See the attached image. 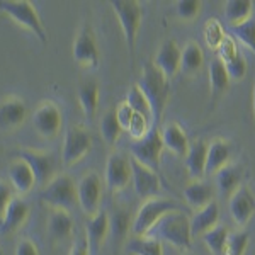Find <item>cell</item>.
Returning <instances> with one entry per match:
<instances>
[{
  "mask_svg": "<svg viewBox=\"0 0 255 255\" xmlns=\"http://www.w3.org/2000/svg\"><path fill=\"white\" fill-rule=\"evenodd\" d=\"M249 242H250V235L245 230L230 232L223 255H245L247 249H249Z\"/></svg>",
  "mask_w": 255,
  "mask_h": 255,
  "instance_id": "obj_38",
  "label": "cell"
},
{
  "mask_svg": "<svg viewBox=\"0 0 255 255\" xmlns=\"http://www.w3.org/2000/svg\"><path fill=\"white\" fill-rule=\"evenodd\" d=\"M204 63V53L197 43H187L182 48V56H180V72L192 75L199 72Z\"/></svg>",
  "mask_w": 255,
  "mask_h": 255,
  "instance_id": "obj_32",
  "label": "cell"
},
{
  "mask_svg": "<svg viewBox=\"0 0 255 255\" xmlns=\"http://www.w3.org/2000/svg\"><path fill=\"white\" fill-rule=\"evenodd\" d=\"M73 60L77 61L82 67L87 68H97L99 61H101V53H99V46H97V39L96 34H94L92 27L84 24L82 29L77 34L75 41H73Z\"/></svg>",
  "mask_w": 255,
  "mask_h": 255,
  "instance_id": "obj_11",
  "label": "cell"
},
{
  "mask_svg": "<svg viewBox=\"0 0 255 255\" xmlns=\"http://www.w3.org/2000/svg\"><path fill=\"white\" fill-rule=\"evenodd\" d=\"M0 12L22 26L24 29L31 31L41 43H48L46 27L41 20L34 3L29 0H0Z\"/></svg>",
  "mask_w": 255,
  "mask_h": 255,
  "instance_id": "obj_4",
  "label": "cell"
},
{
  "mask_svg": "<svg viewBox=\"0 0 255 255\" xmlns=\"http://www.w3.org/2000/svg\"><path fill=\"white\" fill-rule=\"evenodd\" d=\"M177 209H180L179 204L172 199H167V197H151V199H146L139 206L136 215L133 218L131 232H133L134 237H145L153 230V226L163 216L172 211H177Z\"/></svg>",
  "mask_w": 255,
  "mask_h": 255,
  "instance_id": "obj_5",
  "label": "cell"
},
{
  "mask_svg": "<svg viewBox=\"0 0 255 255\" xmlns=\"http://www.w3.org/2000/svg\"><path fill=\"white\" fill-rule=\"evenodd\" d=\"M180 56L182 49L179 48V44L174 39H167L155 55L153 65L170 80L180 72Z\"/></svg>",
  "mask_w": 255,
  "mask_h": 255,
  "instance_id": "obj_17",
  "label": "cell"
},
{
  "mask_svg": "<svg viewBox=\"0 0 255 255\" xmlns=\"http://www.w3.org/2000/svg\"><path fill=\"white\" fill-rule=\"evenodd\" d=\"M79 104L85 118H94L99 108V85L96 80H84L79 85Z\"/></svg>",
  "mask_w": 255,
  "mask_h": 255,
  "instance_id": "obj_28",
  "label": "cell"
},
{
  "mask_svg": "<svg viewBox=\"0 0 255 255\" xmlns=\"http://www.w3.org/2000/svg\"><path fill=\"white\" fill-rule=\"evenodd\" d=\"M111 232L109 225V213L99 211L94 216H90L85 223V242H87L89 252L92 255H97L101 250L102 244H104L106 237Z\"/></svg>",
  "mask_w": 255,
  "mask_h": 255,
  "instance_id": "obj_15",
  "label": "cell"
},
{
  "mask_svg": "<svg viewBox=\"0 0 255 255\" xmlns=\"http://www.w3.org/2000/svg\"><path fill=\"white\" fill-rule=\"evenodd\" d=\"M209 87H211V97L216 99L228 89L230 85V75L226 65L220 58H215L209 63Z\"/></svg>",
  "mask_w": 255,
  "mask_h": 255,
  "instance_id": "obj_29",
  "label": "cell"
},
{
  "mask_svg": "<svg viewBox=\"0 0 255 255\" xmlns=\"http://www.w3.org/2000/svg\"><path fill=\"white\" fill-rule=\"evenodd\" d=\"M116 114H118V119H119V125L123 126V129H128L134 118V111L129 108V104L125 101L116 108Z\"/></svg>",
  "mask_w": 255,
  "mask_h": 255,
  "instance_id": "obj_44",
  "label": "cell"
},
{
  "mask_svg": "<svg viewBox=\"0 0 255 255\" xmlns=\"http://www.w3.org/2000/svg\"><path fill=\"white\" fill-rule=\"evenodd\" d=\"M206 160H208V143L203 139L191 143L186 155V168L191 179L201 180L206 175Z\"/></svg>",
  "mask_w": 255,
  "mask_h": 255,
  "instance_id": "obj_23",
  "label": "cell"
},
{
  "mask_svg": "<svg viewBox=\"0 0 255 255\" xmlns=\"http://www.w3.org/2000/svg\"><path fill=\"white\" fill-rule=\"evenodd\" d=\"M233 153V146L226 139H213L208 143V160H206V175H216L225 165L230 163Z\"/></svg>",
  "mask_w": 255,
  "mask_h": 255,
  "instance_id": "obj_21",
  "label": "cell"
},
{
  "mask_svg": "<svg viewBox=\"0 0 255 255\" xmlns=\"http://www.w3.org/2000/svg\"><path fill=\"white\" fill-rule=\"evenodd\" d=\"M226 65V70H228L230 80H242L247 75V61L244 58V55H238L237 58H233L232 61H228Z\"/></svg>",
  "mask_w": 255,
  "mask_h": 255,
  "instance_id": "obj_42",
  "label": "cell"
},
{
  "mask_svg": "<svg viewBox=\"0 0 255 255\" xmlns=\"http://www.w3.org/2000/svg\"><path fill=\"white\" fill-rule=\"evenodd\" d=\"M109 225H111V233L116 238H125L128 232L131 230L133 220H131V213L126 209H114L109 215Z\"/></svg>",
  "mask_w": 255,
  "mask_h": 255,
  "instance_id": "obj_36",
  "label": "cell"
},
{
  "mask_svg": "<svg viewBox=\"0 0 255 255\" xmlns=\"http://www.w3.org/2000/svg\"><path fill=\"white\" fill-rule=\"evenodd\" d=\"M218 58H220L223 63H228V61H232L233 58H237L238 55H240V51H238L235 41L232 38H225L223 43L220 44V48H218Z\"/></svg>",
  "mask_w": 255,
  "mask_h": 255,
  "instance_id": "obj_43",
  "label": "cell"
},
{
  "mask_svg": "<svg viewBox=\"0 0 255 255\" xmlns=\"http://www.w3.org/2000/svg\"><path fill=\"white\" fill-rule=\"evenodd\" d=\"M9 180L10 187L14 189L17 194H27L36 186V177L32 174L31 167L27 165L24 160L15 158L9 165Z\"/></svg>",
  "mask_w": 255,
  "mask_h": 255,
  "instance_id": "obj_22",
  "label": "cell"
},
{
  "mask_svg": "<svg viewBox=\"0 0 255 255\" xmlns=\"http://www.w3.org/2000/svg\"><path fill=\"white\" fill-rule=\"evenodd\" d=\"M111 7H113L116 19L121 24L126 46L133 53L139 26H141V17H143L141 3L136 2V0H113Z\"/></svg>",
  "mask_w": 255,
  "mask_h": 255,
  "instance_id": "obj_6",
  "label": "cell"
},
{
  "mask_svg": "<svg viewBox=\"0 0 255 255\" xmlns=\"http://www.w3.org/2000/svg\"><path fill=\"white\" fill-rule=\"evenodd\" d=\"M228 235H230L228 228L223 225H218L213 230L204 233V235L201 237V240L204 242V245L208 247V250L213 255H223L226 242H228Z\"/></svg>",
  "mask_w": 255,
  "mask_h": 255,
  "instance_id": "obj_34",
  "label": "cell"
},
{
  "mask_svg": "<svg viewBox=\"0 0 255 255\" xmlns=\"http://www.w3.org/2000/svg\"><path fill=\"white\" fill-rule=\"evenodd\" d=\"M15 157L24 160L27 165L31 167L32 174L36 177V184L41 186L43 189L46 184L51 182V179L55 177V157L53 153L48 151H38V150H31V148H24V150L15 151Z\"/></svg>",
  "mask_w": 255,
  "mask_h": 255,
  "instance_id": "obj_10",
  "label": "cell"
},
{
  "mask_svg": "<svg viewBox=\"0 0 255 255\" xmlns=\"http://www.w3.org/2000/svg\"><path fill=\"white\" fill-rule=\"evenodd\" d=\"M151 126H153V123L150 121V119L139 116V114L134 113V118L133 121H131L129 128H128V133L131 134V138L133 139H141L148 131L151 129Z\"/></svg>",
  "mask_w": 255,
  "mask_h": 255,
  "instance_id": "obj_41",
  "label": "cell"
},
{
  "mask_svg": "<svg viewBox=\"0 0 255 255\" xmlns=\"http://www.w3.org/2000/svg\"><path fill=\"white\" fill-rule=\"evenodd\" d=\"M123 126L119 125V119L116 114V109H109L104 113L101 119V136L108 143L109 146H114L121 136Z\"/></svg>",
  "mask_w": 255,
  "mask_h": 255,
  "instance_id": "obj_33",
  "label": "cell"
},
{
  "mask_svg": "<svg viewBox=\"0 0 255 255\" xmlns=\"http://www.w3.org/2000/svg\"><path fill=\"white\" fill-rule=\"evenodd\" d=\"M218 194L225 199H230L244 182V167L238 163H228L215 175Z\"/></svg>",
  "mask_w": 255,
  "mask_h": 255,
  "instance_id": "obj_19",
  "label": "cell"
},
{
  "mask_svg": "<svg viewBox=\"0 0 255 255\" xmlns=\"http://www.w3.org/2000/svg\"><path fill=\"white\" fill-rule=\"evenodd\" d=\"M203 32H204V41H206V44L213 49L220 48V44L223 43L226 38L223 27H221V24L218 22L216 19H209L206 22V26H204Z\"/></svg>",
  "mask_w": 255,
  "mask_h": 255,
  "instance_id": "obj_39",
  "label": "cell"
},
{
  "mask_svg": "<svg viewBox=\"0 0 255 255\" xmlns=\"http://www.w3.org/2000/svg\"><path fill=\"white\" fill-rule=\"evenodd\" d=\"M162 134H160L158 126H151V129L141 139H133L129 145V151L133 158L151 170H160V157L163 150Z\"/></svg>",
  "mask_w": 255,
  "mask_h": 255,
  "instance_id": "obj_7",
  "label": "cell"
},
{
  "mask_svg": "<svg viewBox=\"0 0 255 255\" xmlns=\"http://www.w3.org/2000/svg\"><path fill=\"white\" fill-rule=\"evenodd\" d=\"M126 102L129 104V108L133 109L136 114H139V116H143V118H146V119H150V121L153 123L151 108H150L146 97L143 96V92L139 90L138 85H133V87H129V90H128V94H126Z\"/></svg>",
  "mask_w": 255,
  "mask_h": 255,
  "instance_id": "obj_35",
  "label": "cell"
},
{
  "mask_svg": "<svg viewBox=\"0 0 255 255\" xmlns=\"http://www.w3.org/2000/svg\"><path fill=\"white\" fill-rule=\"evenodd\" d=\"M160 134H162L163 146L168 148L177 157H186L191 143H189V138L186 131L182 129V126L177 125V123H167L160 129Z\"/></svg>",
  "mask_w": 255,
  "mask_h": 255,
  "instance_id": "obj_24",
  "label": "cell"
},
{
  "mask_svg": "<svg viewBox=\"0 0 255 255\" xmlns=\"http://www.w3.org/2000/svg\"><path fill=\"white\" fill-rule=\"evenodd\" d=\"M184 197L191 208L201 209L215 201V187L206 180H194L184 189Z\"/></svg>",
  "mask_w": 255,
  "mask_h": 255,
  "instance_id": "obj_27",
  "label": "cell"
},
{
  "mask_svg": "<svg viewBox=\"0 0 255 255\" xmlns=\"http://www.w3.org/2000/svg\"><path fill=\"white\" fill-rule=\"evenodd\" d=\"M39 197L51 209L72 211L75 206H79L77 182L68 174H56L51 182L41 189Z\"/></svg>",
  "mask_w": 255,
  "mask_h": 255,
  "instance_id": "obj_3",
  "label": "cell"
},
{
  "mask_svg": "<svg viewBox=\"0 0 255 255\" xmlns=\"http://www.w3.org/2000/svg\"><path fill=\"white\" fill-rule=\"evenodd\" d=\"M77 194H79V206L85 215L94 216L99 213L102 196V180L96 172H87L82 175L77 184Z\"/></svg>",
  "mask_w": 255,
  "mask_h": 255,
  "instance_id": "obj_12",
  "label": "cell"
},
{
  "mask_svg": "<svg viewBox=\"0 0 255 255\" xmlns=\"http://www.w3.org/2000/svg\"><path fill=\"white\" fill-rule=\"evenodd\" d=\"M148 235L158 238L160 242L177 247V249L189 250L192 245V233H191V218L182 209L168 213L153 226Z\"/></svg>",
  "mask_w": 255,
  "mask_h": 255,
  "instance_id": "obj_2",
  "label": "cell"
},
{
  "mask_svg": "<svg viewBox=\"0 0 255 255\" xmlns=\"http://www.w3.org/2000/svg\"><path fill=\"white\" fill-rule=\"evenodd\" d=\"M27 218H29V204L19 197H14L0 220V233L10 235V233L17 232L20 226L26 223Z\"/></svg>",
  "mask_w": 255,
  "mask_h": 255,
  "instance_id": "obj_20",
  "label": "cell"
},
{
  "mask_svg": "<svg viewBox=\"0 0 255 255\" xmlns=\"http://www.w3.org/2000/svg\"><path fill=\"white\" fill-rule=\"evenodd\" d=\"M131 170H133V179L131 180H133V187L138 197L146 201L151 199V197L160 196L162 184H160L158 172L141 165L134 158H131Z\"/></svg>",
  "mask_w": 255,
  "mask_h": 255,
  "instance_id": "obj_14",
  "label": "cell"
},
{
  "mask_svg": "<svg viewBox=\"0 0 255 255\" xmlns=\"http://www.w3.org/2000/svg\"><path fill=\"white\" fill-rule=\"evenodd\" d=\"M70 255H90L89 252V247H87V242H80V244H75L70 250Z\"/></svg>",
  "mask_w": 255,
  "mask_h": 255,
  "instance_id": "obj_47",
  "label": "cell"
},
{
  "mask_svg": "<svg viewBox=\"0 0 255 255\" xmlns=\"http://www.w3.org/2000/svg\"><path fill=\"white\" fill-rule=\"evenodd\" d=\"M106 186L111 192H119L129 186L133 179L131 158L121 153H111L106 162Z\"/></svg>",
  "mask_w": 255,
  "mask_h": 255,
  "instance_id": "obj_13",
  "label": "cell"
},
{
  "mask_svg": "<svg viewBox=\"0 0 255 255\" xmlns=\"http://www.w3.org/2000/svg\"><path fill=\"white\" fill-rule=\"evenodd\" d=\"M73 233V218L70 211L63 209H51L48 216V235L53 240L60 242L70 238Z\"/></svg>",
  "mask_w": 255,
  "mask_h": 255,
  "instance_id": "obj_26",
  "label": "cell"
},
{
  "mask_svg": "<svg viewBox=\"0 0 255 255\" xmlns=\"http://www.w3.org/2000/svg\"><path fill=\"white\" fill-rule=\"evenodd\" d=\"M230 31H232V34L235 36L242 44H245L255 56V17H250L249 20H245V22L232 26Z\"/></svg>",
  "mask_w": 255,
  "mask_h": 255,
  "instance_id": "obj_37",
  "label": "cell"
},
{
  "mask_svg": "<svg viewBox=\"0 0 255 255\" xmlns=\"http://www.w3.org/2000/svg\"><path fill=\"white\" fill-rule=\"evenodd\" d=\"M61 125H63L61 111L53 101H44L32 113V126H34L36 133L44 139H53L58 136Z\"/></svg>",
  "mask_w": 255,
  "mask_h": 255,
  "instance_id": "obj_9",
  "label": "cell"
},
{
  "mask_svg": "<svg viewBox=\"0 0 255 255\" xmlns=\"http://www.w3.org/2000/svg\"><path fill=\"white\" fill-rule=\"evenodd\" d=\"M12 199H14V194H12L10 186L3 182V180H0V220H2L3 213L7 211Z\"/></svg>",
  "mask_w": 255,
  "mask_h": 255,
  "instance_id": "obj_45",
  "label": "cell"
},
{
  "mask_svg": "<svg viewBox=\"0 0 255 255\" xmlns=\"http://www.w3.org/2000/svg\"><path fill=\"white\" fill-rule=\"evenodd\" d=\"M189 255H191V254H189Z\"/></svg>",
  "mask_w": 255,
  "mask_h": 255,
  "instance_id": "obj_49",
  "label": "cell"
},
{
  "mask_svg": "<svg viewBox=\"0 0 255 255\" xmlns=\"http://www.w3.org/2000/svg\"><path fill=\"white\" fill-rule=\"evenodd\" d=\"M126 250L131 255H163L162 242L151 235L129 238L126 244Z\"/></svg>",
  "mask_w": 255,
  "mask_h": 255,
  "instance_id": "obj_30",
  "label": "cell"
},
{
  "mask_svg": "<svg viewBox=\"0 0 255 255\" xmlns=\"http://www.w3.org/2000/svg\"><path fill=\"white\" fill-rule=\"evenodd\" d=\"M15 255H39V250L34 245V242H31L29 238H24L15 247Z\"/></svg>",
  "mask_w": 255,
  "mask_h": 255,
  "instance_id": "obj_46",
  "label": "cell"
},
{
  "mask_svg": "<svg viewBox=\"0 0 255 255\" xmlns=\"http://www.w3.org/2000/svg\"><path fill=\"white\" fill-rule=\"evenodd\" d=\"M252 106H254V116H255V84H254V92H252Z\"/></svg>",
  "mask_w": 255,
  "mask_h": 255,
  "instance_id": "obj_48",
  "label": "cell"
},
{
  "mask_svg": "<svg viewBox=\"0 0 255 255\" xmlns=\"http://www.w3.org/2000/svg\"><path fill=\"white\" fill-rule=\"evenodd\" d=\"M230 215L238 226H245L255 213V197L247 186H242L228 199Z\"/></svg>",
  "mask_w": 255,
  "mask_h": 255,
  "instance_id": "obj_16",
  "label": "cell"
},
{
  "mask_svg": "<svg viewBox=\"0 0 255 255\" xmlns=\"http://www.w3.org/2000/svg\"><path fill=\"white\" fill-rule=\"evenodd\" d=\"M27 118V108L22 99L9 97L0 102V131H12Z\"/></svg>",
  "mask_w": 255,
  "mask_h": 255,
  "instance_id": "obj_18",
  "label": "cell"
},
{
  "mask_svg": "<svg viewBox=\"0 0 255 255\" xmlns=\"http://www.w3.org/2000/svg\"><path fill=\"white\" fill-rule=\"evenodd\" d=\"M218 221H220V206H218L216 201H213V203L208 204V206L197 209L196 215L191 218L192 238L203 237L206 232L218 226Z\"/></svg>",
  "mask_w": 255,
  "mask_h": 255,
  "instance_id": "obj_25",
  "label": "cell"
},
{
  "mask_svg": "<svg viewBox=\"0 0 255 255\" xmlns=\"http://www.w3.org/2000/svg\"><path fill=\"white\" fill-rule=\"evenodd\" d=\"M136 85L143 92V96L146 97L148 104L151 108V114H153V125L157 126L158 119L162 118L163 111L167 108L168 96H170L168 79L155 67L153 61H148V63L143 65L141 77H139Z\"/></svg>",
  "mask_w": 255,
  "mask_h": 255,
  "instance_id": "obj_1",
  "label": "cell"
},
{
  "mask_svg": "<svg viewBox=\"0 0 255 255\" xmlns=\"http://www.w3.org/2000/svg\"><path fill=\"white\" fill-rule=\"evenodd\" d=\"M252 7L254 3L250 0H228L225 3V19L228 20L230 27L242 24L252 17Z\"/></svg>",
  "mask_w": 255,
  "mask_h": 255,
  "instance_id": "obj_31",
  "label": "cell"
},
{
  "mask_svg": "<svg viewBox=\"0 0 255 255\" xmlns=\"http://www.w3.org/2000/svg\"><path fill=\"white\" fill-rule=\"evenodd\" d=\"M92 143V134L84 126H70L67 129V134H65L63 146H61V162H63V165L72 167L77 162H80L90 151Z\"/></svg>",
  "mask_w": 255,
  "mask_h": 255,
  "instance_id": "obj_8",
  "label": "cell"
},
{
  "mask_svg": "<svg viewBox=\"0 0 255 255\" xmlns=\"http://www.w3.org/2000/svg\"><path fill=\"white\" fill-rule=\"evenodd\" d=\"M201 9H203V2L199 0H180V2L175 3V12L180 19H196L199 15Z\"/></svg>",
  "mask_w": 255,
  "mask_h": 255,
  "instance_id": "obj_40",
  "label": "cell"
}]
</instances>
